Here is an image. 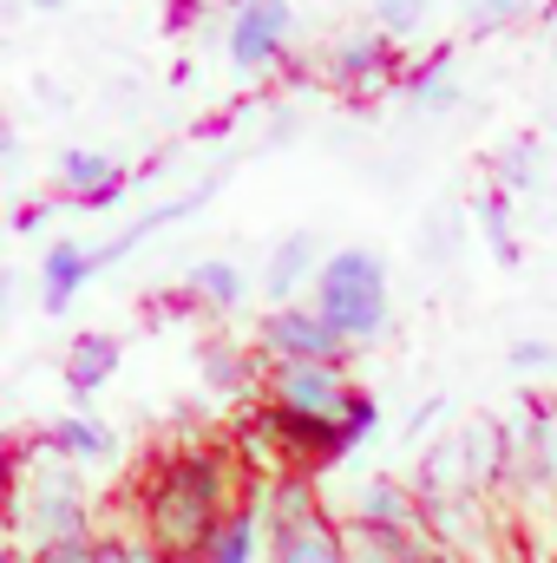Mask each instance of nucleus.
Returning a JSON list of instances; mask_svg holds the SVG:
<instances>
[{
    "instance_id": "obj_1",
    "label": "nucleus",
    "mask_w": 557,
    "mask_h": 563,
    "mask_svg": "<svg viewBox=\"0 0 557 563\" xmlns=\"http://www.w3.org/2000/svg\"><path fill=\"white\" fill-rule=\"evenodd\" d=\"M243 485H250V472L237 465V452L223 439H184L144 465L125 511L164 558H204L217 525L243 505Z\"/></svg>"
},
{
    "instance_id": "obj_2",
    "label": "nucleus",
    "mask_w": 557,
    "mask_h": 563,
    "mask_svg": "<svg viewBox=\"0 0 557 563\" xmlns=\"http://www.w3.org/2000/svg\"><path fill=\"white\" fill-rule=\"evenodd\" d=\"M0 525L33 558L46 544L99 538V505H92V492H86V478L73 465H59L46 445H33L26 459H13V472L0 485Z\"/></svg>"
},
{
    "instance_id": "obj_3",
    "label": "nucleus",
    "mask_w": 557,
    "mask_h": 563,
    "mask_svg": "<svg viewBox=\"0 0 557 563\" xmlns=\"http://www.w3.org/2000/svg\"><path fill=\"white\" fill-rule=\"evenodd\" d=\"M308 308L328 321V334L354 354V347H374L387 328H394V276H387V256L368 250V243H341L321 256L315 288H308Z\"/></svg>"
},
{
    "instance_id": "obj_4",
    "label": "nucleus",
    "mask_w": 557,
    "mask_h": 563,
    "mask_svg": "<svg viewBox=\"0 0 557 563\" xmlns=\"http://www.w3.org/2000/svg\"><path fill=\"white\" fill-rule=\"evenodd\" d=\"M499 432H505V452H512L505 492H518V498H551V485H557V400L518 387V400L499 413Z\"/></svg>"
},
{
    "instance_id": "obj_5",
    "label": "nucleus",
    "mask_w": 557,
    "mask_h": 563,
    "mask_svg": "<svg viewBox=\"0 0 557 563\" xmlns=\"http://www.w3.org/2000/svg\"><path fill=\"white\" fill-rule=\"evenodd\" d=\"M288 33H295V7L288 0H237L223 20V53L237 79H263L288 59Z\"/></svg>"
},
{
    "instance_id": "obj_6",
    "label": "nucleus",
    "mask_w": 557,
    "mask_h": 563,
    "mask_svg": "<svg viewBox=\"0 0 557 563\" xmlns=\"http://www.w3.org/2000/svg\"><path fill=\"white\" fill-rule=\"evenodd\" d=\"M401 73H407V53H401L387 33H374L368 20L348 26V33H335V46H328V59H321V79H328L335 92H348V99H374V92L401 86Z\"/></svg>"
},
{
    "instance_id": "obj_7",
    "label": "nucleus",
    "mask_w": 557,
    "mask_h": 563,
    "mask_svg": "<svg viewBox=\"0 0 557 563\" xmlns=\"http://www.w3.org/2000/svg\"><path fill=\"white\" fill-rule=\"evenodd\" d=\"M250 347L263 354V367H295V361H341L348 367V347L328 334V321L308 308V301H282V308H263Z\"/></svg>"
},
{
    "instance_id": "obj_8",
    "label": "nucleus",
    "mask_w": 557,
    "mask_h": 563,
    "mask_svg": "<svg viewBox=\"0 0 557 563\" xmlns=\"http://www.w3.org/2000/svg\"><path fill=\"white\" fill-rule=\"evenodd\" d=\"M132 184H139V177H132L119 157L92 151V144H66V151L53 157V190H59L73 210H119Z\"/></svg>"
},
{
    "instance_id": "obj_9",
    "label": "nucleus",
    "mask_w": 557,
    "mask_h": 563,
    "mask_svg": "<svg viewBox=\"0 0 557 563\" xmlns=\"http://www.w3.org/2000/svg\"><path fill=\"white\" fill-rule=\"evenodd\" d=\"M250 505H256V518H263V538H282V531H302V525H321V518H335L328 511V498L315 492V472H250Z\"/></svg>"
},
{
    "instance_id": "obj_10",
    "label": "nucleus",
    "mask_w": 557,
    "mask_h": 563,
    "mask_svg": "<svg viewBox=\"0 0 557 563\" xmlns=\"http://www.w3.org/2000/svg\"><path fill=\"white\" fill-rule=\"evenodd\" d=\"M348 367L341 361H295V367H263V394L270 407H288V413H321L335 420L341 400H348Z\"/></svg>"
},
{
    "instance_id": "obj_11",
    "label": "nucleus",
    "mask_w": 557,
    "mask_h": 563,
    "mask_svg": "<svg viewBox=\"0 0 557 563\" xmlns=\"http://www.w3.org/2000/svg\"><path fill=\"white\" fill-rule=\"evenodd\" d=\"M419 531H426L446 558H459V563L492 544L485 498H472V492H426V498H419Z\"/></svg>"
},
{
    "instance_id": "obj_12",
    "label": "nucleus",
    "mask_w": 557,
    "mask_h": 563,
    "mask_svg": "<svg viewBox=\"0 0 557 563\" xmlns=\"http://www.w3.org/2000/svg\"><path fill=\"white\" fill-rule=\"evenodd\" d=\"M446 445H452V465H459L466 492H479V498L505 492V478H512V452H505V432H499L492 413H479V420H466L459 432H446Z\"/></svg>"
},
{
    "instance_id": "obj_13",
    "label": "nucleus",
    "mask_w": 557,
    "mask_h": 563,
    "mask_svg": "<svg viewBox=\"0 0 557 563\" xmlns=\"http://www.w3.org/2000/svg\"><path fill=\"white\" fill-rule=\"evenodd\" d=\"M119 361H125V341L106 334V328H86V334L66 341V354H59V380H66V394H73V413H86V407L106 394V380L119 374Z\"/></svg>"
},
{
    "instance_id": "obj_14",
    "label": "nucleus",
    "mask_w": 557,
    "mask_h": 563,
    "mask_svg": "<svg viewBox=\"0 0 557 563\" xmlns=\"http://www.w3.org/2000/svg\"><path fill=\"white\" fill-rule=\"evenodd\" d=\"M321 230H282L263 256V301L282 308V301H308L315 288V269H321Z\"/></svg>"
},
{
    "instance_id": "obj_15",
    "label": "nucleus",
    "mask_w": 557,
    "mask_h": 563,
    "mask_svg": "<svg viewBox=\"0 0 557 563\" xmlns=\"http://www.w3.org/2000/svg\"><path fill=\"white\" fill-rule=\"evenodd\" d=\"M197 380L223 400H250V394H263V354L237 334H204L197 341Z\"/></svg>"
},
{
    "instance_id": "obj_16",
    "label": "nucleus",
    "mask_w": 557,
    "mask_h": 563,
    "mask_svg": "<svg viewBox=\"0 0 557 563\" xmlns=\"http://www.w3.org/2000/svg\"><path fill=\"white\" fill-rule=\"evenodd\" d=\"M341 525H368V531H419V498L401 478H361L341 505Z\"/></svg>"
},
{
    "instance_id": "obj_17",
    "label": "nucleus",
    "mask_w": 557,
    "mask_h": 563,
    "mask_svg": "<svg viewBox=\"0 0 557 563\" xmlns=\"http://www.w3.org/2000/svg\"><path fill=\"white\" fill-rule=\"evenodd\" d=\"M92 276H99L92 243H79V236H53V250L40 256V308H46V314H66Z\"/></svg>"
},
{
    "instance_id": "obj_18",
    "label": "nucleus",
    "mask_w": 557,
    "mask_h": 563,
    "mask_svg": "<svg viewBox=\"0 0 557 563\" xmlns=\"http://www.w3.org/2000/svg\"><path fill=\"white\" fill-rule=\"evenodd\" d=\"M40 445L59 459V465H112L119 459V432L99 420V413H59V420L40 432Z\"/></svg>"
},
{
    "instance_id": "obj_19",
    "label": "nucleus",
    "mask_w": 557,
    "mask_h": 563,
    "mask_svg": "<svg viewBox=\"0 0 557 563\" xmlns=\"http://www.w3.org/2000/svg\"><path fill=\"white\" fill-rule=\"evenodd\" d=\"M401 99L414 106L419 119H446V112H459L466 86H459V73H452V46H433L426 59H414V66L401 73Z\"/></svg>"
},
{
    "instance_id": "obj_20",
    "label": "nucleus",
    "mask_w": 557,
    "mask_h": 563,
    "mask_svg": "<svg viewBox=\"0 0 557 563\" xmlns=\"http://www.w3.org/2000/svg\"><path fill=\"white\" fill-rule=\"evenodd\" d=\"M466 217H472V230H479V243L492 250V263H499V269H518V263H525L518 217H512V197H505L499 184H479V190H472V203H466Z\"/></svg>"
},
{
    "instance_id": "obj_21",
    "label": "nucleus",
    "mask_w": 557,
    "mask_h": 563,
    "mask_svg": "<svg viewBox=\"0 0 557 563\" xmlns=\"http://www.w3.org/2000/svg\"><path fill=\"white\" fill-rule=\"evenodd\" d=\"M184 295H190V308H197V314H237V308L256 295V282L243 276L230 256H204V263H190Z\"/></svg>"
},
{
    "instance_id": "obj_22",
    "label": "nucleus",
    "mask_w": 557,
    "mask_h": 563,
    "mask_svg": "<svg viewBox=\"0 0 557 563\" xmlns=\"http://www.w3.org/2000/svg\"><path fill=\"white\" fill-rule=\"evenodd\" d=\"M263 558H270V538H263V518H256V505H250V492H243V505L217 525V538L204 544L197 563H263Z\"/></svg>"
},
{
    "instance_id": "obj_23",
    "label": "nucleus",
    "mask_w": 557,
    "mask_h": 563,
    "mask_svg": "<svg viewBox=\"0 0 557 563\" xmlns=\"http://www.w3.org/2000/svg\"><path fill=\"white\" fill-rule=\"evenodd\" d=\"M492 184H499L505 197H532V190H545V139H538V132H518V139L499 144V157H492Z\"/></svg>"
},
{
    "instance_id": "obj_24",
    "label": "nucleus",
    "mask_w": 557,
    "mask_h": 563,
    "mask_svg": "<svg viewBox=\"0 0 557 563\" xmlns=\"http://www.w3.org/2000/svg\"><path fill=\"white\" fill-rule=\"evenodd\" d=\"M270 563H348V551H341V518H321V525H302V531L270 538Z\"/></svg>"
},
{
    "instance_id": "obj_25",
    "label": "nucleus",
    "mask_w": 557,
    "mask_h": 563,
    "mask_svg": "<svg viewBox=\"0 0 557 563\" xmlns=\"http://www.w3.org/2000/svg\"><path fill=\"white\" fill-rule=\"evenodd\" d=\"M341 551H348V563H414L419 531H368V525H341Z\"/></svg>"
},
{
    "instance_id": "obj_26",
    "label": "nucleus",
    "mask_w": 557,
    "mask_h": 563,
    "mask_svg": "<svg viewBox=\"0 0 557 563\" xmlns=\"http://www.w3.org/2000/svg\"><path fill=\"white\" fill-rule=\"evenodd\" d=\"M433 20V0H368V26L387 33L394 46H414Z\"/></svg>"
},
{
    "instance_id": "obj_27",
    "label": "nucleus",
    "mask_w": 557,
    "mask_h": 563,
    "mask_svg": "<svg viewBox=\"0 0 557 563\" xmlns=\"http://www.w3.org/2000/svg\"><path fill=\"white\" fill-rule=\"evenodd\" d=\"M92 563H164V551L144 538L139 525H99V538H92Z\"/></svg>"
},
{
    "instance_id": "obj_28",
    "label": "nucleus",
    "mask_w": 557,
    "mask_h": 563,
    "mask_svg": "<svg viewBox=\"0 0 557 563\" xmlns=\"http://www.w3.org/2000/svg\"><path fill=\"white\" fill-rule=\"evenodd\" d=\"M459 20H466L472 40H485V33H505V26L532 20V0H459Z\"/></svg>"
},
{
    "instance_id": "obj_29",
    "label": "nucleus",
    "mask_w": 557,
    "mask_h": 563,
    "mask_svg": "<svg viewBox=\"0 0 557 563\" xmlns=\"http://www.w3.org/2000/svg\"><path fill=\"white\" fill-rule=\"evenodd\" d=\"M505 367H512V374H525V380H532V374H551V367H557V341H545V334L512 341V347H505Z\"/></svg>"
},
{
    "instance_id": "obj_30",
    "label": "nucleus",
    "mask_w": 557,
    "mask_h": 563,
    "mask_svg": "<svg viewBox=\"0 0 557 563\" xmlns=\"http://www.w3.org/2000/svg\"><path fill=\"white\" fill-rule=\"evenodd\" d=\"M204 20V0H164V33H190Z\"/></svg>"
},
{
    "instance_id": "obj_31",
    "label": "nucleus",
    "mask_w": 557,
    "mask_h": 563,
    "mask_svg": "<svg viewBox=\"0 0 557 563\" xmlns=\"http://www.w3.org/2000/svg\"><path fill=\"white\" fill-rule=\"evenodd\" d=\"M33 563H92V538H73V544H46V551H33Z\"/></svg>"
},
{
    "instance_id": "obj_32",
    "label": "nucleus",
    "mask_w": 557,
    "mask_h": 563,
    "mask_svg": "<svg viewBox=\"0 0 557 563\" xmlns=\"http://www.w3.org/2000/svg\"><path fill=\"white\" fill-rule=\"evenodd\" d=\"M439 413H446V394H433V400H426V407H414V413H407V439H426V432H433V420H439Z\"/></svg>"
},
{
    "instance_id": "obj_33",
    "label": "nucleus",
    "mask_w": 557,
    "mask_h": 563,
    "mask_svg": "<svg viewBox=\"0 0 557 563\" xmlns=\"http://www.w3.org/2000/svg\"><path fill=\"white\" fill-rule=\"evenodd\" d=\"M46 217H53V197H33V203H20V210H13V230H20V236H33Z\"/></svg>"
},
{
    "instance_id": "obj_34",
    "label": "nucleus",
    "mask_w": 557,
    "mask_h": 563,
    "mask_svg": "<svg viewBox=\"0 0 557 563\" xmlns=\"http://www.w3.org/2000/svg\"><path fill=\"white\" fill-rule=\"evenodd\" d=\"M433 230H439V236H433V243H426V256H433V263H446V256H452V223H446V217H439V223H433Z\"/></svg>"
},
{
    "instance_id": "obj_35",
    "label": "nucleus",
    "mask_w": 557,
    "mask_h": 563,
    "mask_svg": "<svg viewBox=\"0 0 557 563\" xmlns=\"http://www.w3.org/2000/svg\"><path fill=\"white\" fill-rule=\"evenodd\" d=\"M0 563H33L20 544H13V538H7V525H0Z\"/></svg>"
},
{
    "instance_id": "obj_36",
    "label": "nucleus",
    "mask_w": 557,
    "mask_h": 563,
    "mask_svg": "<svg viewBox=\"0 0 557 563\" xmlns=\"http://www.w3.org/2000/svg\"><path fill=\"white\" fill-rule=\"evenodd\" d=\"M13 295H20V288H13V276H7V269H0V321L13 314Z\"/></svg>"
},
{
    "instance_id": "obj_37",
    "label": "nucleus",
    "mask_w": 557,
    "mask_h": 563,
    "mask_svg": "<svg viewBox=\"0 0 557 563\" xmlns=\"http://www.w3.org/2000/svg\"><path fill=\"white\" fill-rule=\"evenodd\" d=\"M0 157H13V132L7 125H0Z\"/></svg>"
},
{
    "instance_id": "obj_38",
    "label": "nucleus",
    "mask_w": 557,
    "mask_h": 563,
    "mask_svg": "<svg viewBox=\"0 0 557 563\" xmlns=\"http://www.w3.org/2000/svg\"><path fill=\"white\" fill-rule=\"evenodd\" d=\"M545 505H551V544H557V485H551V498H545Z\"/></svg>"
},
{
    "instance_id": "obj_39",
    "label": "nucleus",
    "mask_w": 557,
    "mask_h": 563,
    "mask_svg": "<svg viewBox=\"0 0 557 563\" xmlns=\"http://www.w3.org/2000/svg\"><path fill=\"white\" fill-rule=\"evenodd\" d=\"M53 7H66V0H33V13H53Z\"/></svg>"
},
{
    "instance_id": "obj_40",
    "label": "nucleus",
    "mask_w": 557,
    "mask_h": 563,
    "mask_svg": "<svg viewBox=\"0 0 557 563\" xmlns=\"http://www.w3.org/2000/svg\"><path fill=\"white\" fill-rule=\"evenodd\" d=\"M551 66H557V26H551Z\"/></svg>"
},
{
    "instance_id": "obj_41",
    "label": "nucleus",
    "mask_w": 557,
    "mask_h": 563,
    "mask_svg": "<svg viewBox=\"0 0 557 563\" xmlns=\"http://www.w3.org/2000/svg\"><path fill=\"white\" fill-rule=\"evenodd\" d=\"M164 563H197V558H164Z\"/></svg>"
}]
</instances>
